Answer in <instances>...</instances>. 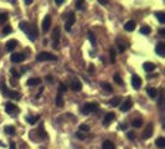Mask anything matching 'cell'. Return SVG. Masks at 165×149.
I'll return each instance as SVG.
<instances>
[{
    "instance_id": "cell-42",
    "label": "cell",
    "mask_w": 165,
    "mask_h": 149,
    "mask_svg": "<svg viewBox=\"0 0 165 149\" xmlns=\"http://www.w3.org/2000/svg\"><path fill=\"white\" fill-rule=\"evenodd\" d=\"M76 137H77V138H79V139H85V135H82L79 132H78V133H76Z\"/></svg>"
},
{
    "instance_id": "cell-7",
    "label": "cell",
    "mask_w": 165,
    "mask_h": 149,
    "mask_svg": "<svg viewBox=\"0 0 165 149\" xmlns=\"http://www.w3.org/2000/svg\"><path fill=\"white\" fill-rule=\"evenodd\" d=\"M132 85H133V87L135 88V89H139L142 87V79H140V77L138 75H133V77H132Z\"/></svg>"
},
{
    "instance_id": "cell-37",
    "label": "cell",
    "mask_w": 165,
    "mask_h": 149,
    "mask_svg": "<svg viewBox=\"0 0 165 149\" xmlns=\"http://www.w3.org/2000/svg\"><path fill=\"white\" fill-rule=\"evenodd\" d=\"M11 31H13V29H11V26H9V25H8V26H5V27L3 29V34H4V35L10 34Z\"/></svg>"
},
{
    "instance_id": "cell-47",
    "label": "cell",
    "mask_w": 165,
    "mask_h": 149,
    "mask_svg": "<svg viewBox=\"0 0 165 149\" xmlns=\"http://www.w3.org/2000/svg\"><path fill=\"white\" fill-rule=\"evenodd\" d=\"M107 3H108V2H103V0H99V4H102V5H104V6L107 5Z\"/></svg>"
},
{
    "instance_id": "cell-12",
    "label": "cell",
    "mask_w": 165,
    "mask_h": 149,
    "mask_svg": "<svg viewBox=\"0 0 165 149\" xmlns=\"http://www.w3.org/2000/svg\"><path fill=\"white\" fill-rule=\"evenodd\" d=\"M50 26H51V16L50 15H46L45 19H44V21H42V30L46 33L50 30Z\"/></svg>"
},
{
    "instance_id": "cell-15",
    "label": "cell",
    "mask_w": 165,
    "mask_h": 149,
    "mask_svg": "<svg viewBox=\"0 0 165 149\" xmlns=\"http://www.w3.org/2000/svg\"><path fill=\"white\" fill-rule=\"evenodd\" d=\"M52 39L55 40V44H54V48L57 47V44H58V40H60V27H56L52 33Z\"/></svg>"
},
{
    "instance_id": "cell-31",
    "label": "cell",
    "mask_w": 165,
    "mask_h": 149,
    "mask_svg": "<svg viewBox=\"0 0 165 149\" xmlns=\"http://www.w3.org/2000/svg\"><path fill=\"white\" fill-rule=\"evenodd\" d=\"M142 124H143L142 119H134V121L132 122V126H133L134 128H139V127H142Z\"/></svg>"
},
{
    "instance_id": "cell-41",
    "label": "cell",
    "mask_w": 165,
    "mask_h": 149,
    "mask_svg": "<svg viewBox=\"0 0 165 149\" xmlns=\"http://www.w3.org/2000/svg\"><path fill=\"white\" fill-rule=\"evenodd\" d=\"M128 138L130 139V141H133V139L135 138V135H134V133H133V132H128Z\"/></svg>"
},
{
    "instance_id": "cell-34",
    "label": "cell",
    "mask_w": 165,
    "mask_h": 149,
    "mask_svg": "<svg viewBox=\"0 0 165 149\" xmlns=\"http://www.w3.org/2000/svg\"><path fill=\"white\" fill-rule=\"evenodd\" d=\"M111 62L112 64H114L116 62V51H114V48H111Z\"/></svg>"
},
{
    "instance_id": "cell-28",
    "label": "cell",
    "mask_w": 165,
    "mask_h": 149,
    "mask_svg": "<svg viewBox=\"0 0 165 149\" xmlns=\"http://www.w3.org/2000/svg\"><path fill=\"white\" fill-rule=\"evenodd\" d=\"M148 95L151 97V98H155L158 96V91L155 88H148Z\"/></svg>"
},
{
    "instance_id": "cell-24",
    "label": "cell",
    "mask_w": 165,
    "mask_h": 149,
    "mask_svg": "<svg viewBox=\"0 0 165 149\" xmlns=\"http://www.w3.org/2000/svg\"><path fill=\"white\" fill-rule=\"evenodd\" d=\"M88 39H89V41H91V45L96 47V37H95V34L92 33V31H88Z\"/></svg>"
},
{
    "instance_id": "cell-8",
    "label": "cell",
    "mask_w": 165,
    "mask_h": 149,
    "mask_svg": "<svg viewBox=\"0 0 165 149\" xmlns=\"http://www.w3.org/2000/svg\"><path fill=\"white\" fill-rule=\"evenodd\" d=\"M71 88L73 89V91H76V92L81 91V89H82V83H81L79 79H77V78H73V79H72V82H71Z\"/></svg>"
},
{
    "instance_id": "cell-13",
    "label": "cell",
    "mask_w": 165,
    "mask_h": 149,
    "mask_svg": "<svg viewBox=\"0 0 165 149\" xmlns=\"http://www.w3.org/2000/svg\"><path fill=\"white\" fill-rule=\"evenodd\" d=\"M36 134H39V139H47V133L44 131V126L42 124L36 129Z\"/></svg>"
},
{
    "instance_id": "cell-2",
    "label": "cell",
    "mask_w": 165,
    "mask_h": 149,
    "mask_svg": "<svg viewBox=\"0 0 165 149\" xmlns=\"http://www.w3.org/2000/svg\"><path fill=\"white\" fill-rule=\"evenodd\" d=\"M36 61H56V56L50 52H40L36 56Z\"/></svg>"
},
{
    "instance_id": "cell-4",
    "label": "cell",
    "mask_w": 165,
    "mask_h": 149,
    "mask_svg": "<svg viewBox=\"0 0 165 149\" xmlns=\"http://www.w3.org/2000/svg\"><path fill=\"white\" fill-rule=\"evenodd\" d=\"M75 21H76L75 14H73V13H70V14L67 15V19H66V25H65V29L67 30V31H70V30H71V27H72V25L75 24Z\"/></svg>"
},
{
    "instance_id": "cell-11",
    "label": "cell",
    "mask_w": 165,
    "mask_h": 149,
    "mask_svg": "<svg viewBox=\"0 0 165 149\" xmlns=\"http://www.w3.org/2000/svg\"><path fill=\"white\" fill-rule=\"evenodd\" d=\"M10 60H11L13 62H16V64L23 62L25 60V55L24 54H13L11 57H10Z\"/></svg>"
},
{
    "instance_id": "cell-3",
    "label": "cell",
    "mask_w": 165,
    "mask_h": 149,
    "mask_svg": "<svg viewBox=\"0 0 165 149\" xmlns=\"http://www.w3.org/2000/svg\"><path fill=\"white\" fill-rule=\"evenodd\" d=\"M98 103L97 102H95V103H86L83 107H82V113L83 114H89V113H92V112H95L96 109H98Z\"/></svg>"
},
{
    "instance_id": "cell-25",
    "label": "cell",
    "mask_w": 165,
    "mask_h": 149,
    "mask_svg": "<svg viewBox=\"0 0 165 149\" xmlns=\"http://www.w3.org/2000/svg\"><path fill=\"white\" fill-rule=\"evenodd\" d=\"M41 82V79L40 78H30L29 81H27V86H36Z\"/></svg>"
},
{
    "instance_id": "cell-10",
    "label": "cell",
    "mask_w": 165,
    "mask_h": 149,
    "mask_svg": "<svg viewBox=\"0 0 165 149\" xmlns=\"http://www.w3.org/2000/svg\"><path fill=\"white\" fill-rule=\"evenodd\" d=\"M155 52H157L160 57H164V56H165V42H159V44L155 46Z\"/></svg>"
},
{
    "instance_id": "cell-6",
    "label": "cell",
    "mask_w": 165,
    "mask_h": 149,
    "mask_svg": "<svg viewBox=\"0 0 165 149\" xmlns=\"http://www.w3.org/2000/svg\"><path fill=\"white\" fill-rule=\"evenodd\" d=\"M5 111L9 113V114H11V116H14V113H16L19 109L16 108V106L15 104H13L11 102H8V103H5Z\"/></svg>"
},
{
    "instance_id": "cell-40",
    "label": "cell",
    "mask_w": 165,
    "mask_h": 149,
    "mask_svg": "<svg viewBox=\"0 0 165 149\" xmlns=\"http://www.w3.org/2000/svg\"><path fill=\"white\" fill-rule=\"evenodd\" d=\"M11 73H13V76H14V77H16V78H20V77H21V75H19V73H17V72L15 71L14 68L11 70Z\"/></svg>"
},
{
    "instance_id": "cell-14",
    "label": "cell",
    "mask_w": 165,
    "mask_h": 149,
    "mask_svg": "<svg viewBox=\"0 0 165 149\" xmlns=\"http://www.w3.org/2000/svg\"><path fill=\"white\" fill-rule=\"evenodd\" d=\"M114 117H116V114L113 113V112H109V113H107L106 114V117H104V119H103V124L104 126H108L113 119H114Z\"/></svg>"
},
{
    "instance_id": "cell-21",
    "label": "cell",
    "mask_w": 165,
    "mask_h": 149,
    "mask_svg": "<svg viewBox=\"0 0 165 149\" xmlns=\"http://www.w3.org/2000/svg\"><path fill=\"white\" fill-rule=\"evenodd\" d=\"M102 149H116V147L111 141H104L102 143Z\"/></svg>"
},
{
    "instance_id": "cell-45",
    "label": "cell",
    "mask_w": 165,
    "mask_h": 149,
    "mask_svg": "<svg viewBox=\"0 0 165 149\" xmlns=\"http://www.w3.org/2000/svg\"><path fill=\"white\" fill-rule=\"evenodd\" d=\"M25 4H26V5H30V4H33V0H25Z\"/></svg>"
},
{
    "instance_id": "cell-22",
    "label": "cell",
    "mask_w": 165,
    "mask_h": 149,
    "mask_svg": "<svg viewBox=\"0 0 165 149\" xmlns=\"http://www.w3.org/2000/svg\"><path fill=\"white\" fill-rule=\"evenodd\" d=\"M154 15H155V17L159 20L160 24H164V23H165V14H164L163 11H157Z\"/></svg>"
},
{
    "instance_id": "cell-35",
    "label": "cell",
    "mask_w": 165,
    "mask_h": 149,
    "mask_svg": "<svg viewBox=\"0 0 165 149\" xmlns=\"http://www.w3.org/2000/svg\"><path fill=\"white\" fill-rule=\"evenodd\" d=\"M67 91V86L65 85V83H60V86H58V92L60 93H64V92H66Z\"/></svg>"
},
{
    "instance_id": "cell-36",
    "label": "cell",
    "mask_w": 165,
    "mask_h": 149,
    "mask_svg": "<svg viewBox=\"0 0 165 149\" xmlns=\"http://www.w3.org/2000/svg\"><path fill=\"white\" fill-rule=\"evenodd\" d=\"M8 20V14L6 13H0V23H5Z\"/></svg>"
},
{
    "instance_id": "cell-23",
    "label": "cell",
    "mask_w": 165,
    "mask_h": 149,
    "mask_svg": "<svg viewBox=\"0 0 165 149\" xmlns=\"http://www.w3.org/2000/svg\"><path fill=\"white\" fill-rule=\"evenodd\" d=\"M4 132H5L6 134H9V135H14V134H15V128H14L13 126H6V127L4 128Z\"/></svg>"
},
{
    "instance_id": "cell-26",
    "label": "cell",
    "mask_w": 165,
    "mask_h": 149,
    "mask_svg": "<svg viewBox=\"0 0 165 149\" xmlns=\"http://www.w3.org/2000/svg\"><path fill=\"white\" fill-rule=\"evenodd\" d=\"M155 144H157L159 148H164V147H165V139H164L163 137H159V138L157 139Z\"/></svg>"
},
{
    "instance_id": "cell-30",
    "label": "cell",
    "mask_w": 165,
    "mask_h": 149,
    "mask_svg": "<svg viewBox=\"0 0 165 149\" xmlns=\"http://www.w3.org/2000/svg\"><path fill=\"white\" fill-rule=\"evenodd\" d=\"M39 118H40V116H35V117H26V121H27L30 124H34V123H36V121H39Z\"/></svg>"
},
{
    "instance_id": "cell-16",
    "label": "cell",
    "mask_w": 165,
    "mask_h": 149,
    "mask_svg": "<svg viewBox=\"0 0 165 149\" xmlns=\"http://www.w3.org/2000/svg\"><path fill=\"white\" fill-rule=\"evenodd\" d=\"M134 29H135V21H134V20H130V21L126 23V25H124V30H126V31L132 33Z\"/></svg>"
},
{
    "instance_id": "cell-44",
    "label": "cell",
    "mask_w": 165,
    "mask_h": 149,
    "mask_svg": "<svg viewBox=\"0 0 165 149\" xmlns=\"http://www.w3.org/2000/svg\"><path fill=\"white\" fill-rule=\"evenodd\" d=\"M55 3H56L57 5H62V4L65 3V2H64V0H56V2H55Z\"/></svg>"
},
{
    "instance_id": "cell-20",
    "label": "cell",
    "mask_w": 165,
    "mask_h": 149,
    "mask_svg": "<svg viewBox=\"0 0 165 149\" xmlns=\"http://www.w3.org/2000/svg\"><path fill=\"white\" fill-rule=\"evenodd\" d=\"M143 68L147 72H151L155 68V65L151 64V62H144V64H143Z\"/></svg>"
},
{
    "instance_id": "cell-18",
    "label": "cell",
    "mask_w": 165,
    "mask_h": 149,
    "mask_svg": "<svg viewBox=\"0 0 165 149\" xmlns=\"http://www.w3.org/2000/svg\"><path fill=\"white\" fill-rule=\"evenodd\" d=\"M6 96H9L10 98H13V99H20V98H21V96H20L19 92H16V91H10V89H8Z\"/></svg>"
},
{
    "instance_id": "cell-32",
    "label": "cell",
    "mask_w": 165,
    "mask_h": 149,
    "mask_svg": "<svg viewBox=\"0 0 165 149\" xmlns=\"http://www.w3.org/2000/svg\"><path fill=\"white\" fill-rule=\"evenodd\" d=\"M102 88L106 89V91H108V92H112V91H113L112 86H111L109 83H107V82H103V83H102Z\"/></svg>"
},
{
    "instance_id": "cell-43",
    "label": "cell",
    "mask_w": 165,
    "mask_h": 149,
    "mask_svg": "<svg viewBox=\"0 0 165 149\" xmlns=\"http://www.w3.org/2000/svg\"><path fill=\"white\" fill-rule=\"evenodd\" d=\"M159 34H160L161 36H165V29H160V30H159Z\"/></svg>"
},
{
    "instance_id": "cell-5",
    "label": "cell",
    "mask_w": 165,
    "mask_h": 149,
    "mask_svg": "<svg viewBox=\"0 0 165 149\" xmlns=\"http://www.w3.org/2000/svg\"><path fill=\"white\" fill-rule=\"evenodd\" d=\"M153 131H154L153 124H151V123H149V124L145 127V129H144V132H143V135H142V138H143V139H149V138L153 135Z\"/></svg>"
},
{
    "instance_id": "cell-19",
    "label": "cell",
    "mask_w": 165,
    "mask_h": 149,
    "mask_svg": "<svg viewBox=\"0 0 165 149\" xmlns=\"http://www.w3.org/2000/svg\"><path fill=\"white\" fill-rule=\"evenodd\" d=\"M55 102H56V106L60 107V108L64 106V96H62V93H60V92L57 93V96H56V101H55Z\"/></svg>"
},
{
    "instance_id": "cell-38",
    "label": "cell",
    "mask_w": 165,
    "mask_h": 149,
    "mask_svg": "<svg viewBox=\"0 0 165 149\" xmlns=\"http://www.w3.org/2000/svg\"><path fill=\"white\" fill-rule=\"evenodd\" d=\"M79 129H81V131L88 132V131H89V126H87V124H81V126H79Z\"/></svg>"
},
{
    "instance_id": "cell-29",
    "label": "cell",
    "mask_w": 165,
    "mask_h": 149,
    "mask_svg": "<svg viewBox=\"0 0 165 149\" xmlns=\"http://www.w3.org/2000/svg\"><path fill=\"white\" fill-rule=\"evenodd\" d=\"M120 103V97H114V98H112L111 99V106L112 107H116Z\"/></svg>"
},
{
    "instance_id": "cell-17",
    "label": "cell",
    "mask_w": 165,
    "mask_h": 149,
    "mask_svg": "<svg viewBox=\"0 0 165 149\" xmlns=\"http://www.w3.org/2000/svg\"><path fill=\"white\" fill-rule=\"evenodd\" d=\"M16 45H17L16 40H9L6 42V51H13V50L16 47Z\"/></svg>"
},
{
    "instance_id": "cell-9",
    "label": "cell",
    "mask_w": 165,
    "mask_h": 149,
    "mask_svg": "<svg viewBox=\"0 0 165 149\" xmlns=\"http://www.w3.org/2000/svg\"><path fill=\"white\" fill-rule=\"evenodd\" d=\"M132 106H133L132 99L128 98V99H126V101L122 103V106H120V111H122V112H127V111H129V109L132 108Z\"/></svg>"
},
{
    "instance_id": "cell-48",
    "label": "cell",
    "mask_w": 165,
    "mask_h": 149,
    "mask_svg": "<svg viewBox=\"0 0 165 149\" xmlns=\"http://www.w3.org/2000/svg\"><path fill=\"white\" fill-rule=\"evenodd\" d=\"M88 71H89V72H93V66H92V65L88 67Z\"/></svg>"
},
{
    "instance_id": "cell-46",
    "label": "cell",
    "mask_w": 165,
    "mask_h": 149,
    "mask_svg": "<svg viewBox=\"0 0 165 149\" xmlns=\"http://www.w3.org/2000/svg\"><path fill=\"white\" fill-rule=\"evenodd\" d=\"M10 149H15V143L14 142L10 143Z\"/></svg>"
},
{
    "instance_id": "cell-1",
    "label": "cell",
    "mask_w": 165,
    "mask_h": 149,
    "mask_svg": "<svg viewBox=\"0 0 165 149\" xmlns=\"http://www.w3.org/2000/svg\"><path fill=\"white\" fill-rule=\"evenodd\" d=\"M20 29L23 30V31L27 35L29 40H31V41H35L37 39V35H39V31H37V27L35 25H31V24H27L25 21H21L20 23Z\"/></svg>"
},
{
    "instance_id": "cell-27",
    "label": "cell",
    "mask_w": 165,
    "mask_h": 149,
    "mask_svg": "<svg viewBox=\"0 0 165 149\" xmlns=\"http://www.w3.org/2000/svg\"><path fill=\"white\" fill-rule=\"evenodd\" d=\"M150 31H151V29H150L149 26H143V27H140V34H143V35H149Z\"/></svg>"
},
{
    "instance_id": "cell-39",
    "label": "cell",
    "mask_w": 165,
    "mask_h": 149,
    "mask_svg": "<svg viewBox=\"0 0 165 149\" xmlns=\"http://www.w3.org/2000/svg\"><path fill=\"white\" fill-rule=\"evenodd\" d=\"M82 5H83V2L79 0V2H76V8L77 9H82Z\"/></svg>"
},
{
    "instance_id": "cell-33",
    "label": "cell",
    "mask_w": 165,
    "mask_h": 149,
    "mask_svg": "<svg viewBox=\"0 0 165 149\" xmlns=\"http://www.w3.org/2000/svg\"><path fill=\"white\" fill-rule=\"evenodd\" d=\"M113 79H114V81H116L118 85H123V79H122V77H120L118 73H116L114 76H113Z\"/></svg>"
}]
</instances>
